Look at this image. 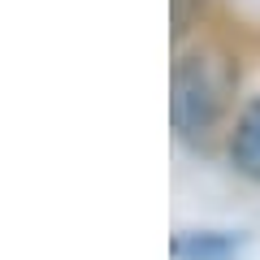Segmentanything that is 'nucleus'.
I'll list each match as a JSON object with an SVG mask.
<instances>
[{
	"instance_id": "nucleus-1",
	"label": "nucleus",
	"mask_w": 260,
	"mask_h": 260,
	"mask_svg": "<svg viewBox=\"0 0 260 260\" xmlns=\"http://www.w3.org/2000/svg\"><path fill=\"white\" fill-rule=\"evenodd\" d=\"M230 91H234V70L221 52H213V48L182 52L174 61V74H169V121H174V135L182 143L204 148L217 135L225 109H230Z\"/></svg>"
},
{
	"instance_id": "nucleus-2",
	"label": "nucleus",
	"mask_w": 260,
	"mask_h": 260,
	"mask_svg": "<svg viewBox=\"0 0 260 260\" xmlns=\"http://www.w3.org/2000/svg\"><path fill=\"white\" fill-rule=\"evenodd\" d=\"M225 156L239 178L260 182V91L234 113V126L225 135Z\"/></svg>"
},
{
	"instance_id": "nucleus-3",
	"label": "nucleus",
	"mask_w": 260,
	"mask_h": 260,
	"mask_svg": "<svg viewBox=\"0 0 260 260\" xmlns=\"http://www.w3.org/2000/svg\"><path fill=\"white\" fill-rule=\"evenodd\" d=\"M247 243L243 230H178L169 239L174 260H234Z\"/></svg>"
}]
</instances>
